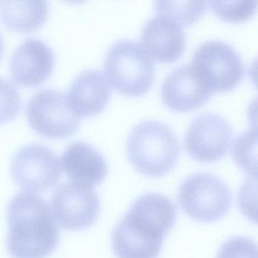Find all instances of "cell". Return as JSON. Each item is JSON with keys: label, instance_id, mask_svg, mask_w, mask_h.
Here are the masks:
<instances>
[{"label": "cell", "instance_id": "9a60e30c", "mask_svg": "<svg viewBox=\"0 0 258 258\" xmlns=\"http://www.w3.org/2000/svg\"><path fill=\"white\" fill-rule=\"evenodd\" d=\"M61 164L72 181L90 186L102 183L108 174L107 163L102 154L84 142L70 143L63 152Z\"/></svg>", "mask_w": 258, "mask_h": 258}, {"label": "cell", "instance_id": "4fadbf2b", "mask_svg": "<svg viewBox=\"0 0 258 258\" xmlns=\"http://www.w3.org/2000/svg\"><path fill=\"white\" fill-rule=\"evenodd\" d=\"M140 38L146 52L158 61H174L185 49V34L182 25L172 18L159 13L148 21Z\"/></svg>", "mask_w": 258, "mask_h": 258}, {"label": "cell", "instance_id": "277c9868", "mask_svg": "<svg viewBox=\"0 0 258 258\" xmlns=\"http://www.w3.org/2000/svg\"><path fill=\"white\" fill-rule=\"evenodd\" d=\"M104 68L111 85L123 94L140 96L153 82L155 66L152 58L132 40H119L111 45Z\"/></svg>", "mask_w": 258, "mask_h": 258}, {"label": "cell", "instance_id": "44dd1931", "mask_svg": "<svg viewBox=\"0 0 258 258\" xmlns=\"http://www.w3.org/2000/svg\"><path fill=\"white\" fill-rule=\"evenodd\" d=\"M256 244L247 238L238 237L226 241L217 258H257Z\"/></svg>", "mask_w": 258, "mask_h": 258}, {"label": "cell", "instance_id": "d6986e66", "mask_svg": "<svg viewBox=\"0 0 258 258\" xmlns=\"http://www.w3.org/2000/svg\"><path fill=\"white\" fill-rule=\"evenodd\" d=\"M256 0L211 2V10L216 15L229 22H243L248 19L256 9Z\"/></svg>", "mask_w": 258, "mask_h": 258}, {"label": "cell", "instance_id": "3957f363", "mask_svg": "<svg viewBox=\"0 0 258 258\" xmlns=\"http://www.w3.org/2000/svg\"><path fill=\"white\" fill-rule=\"evenodd\" d=\"M127 154L135 168L143 174L161 176L176 165L179 143L167 124L155 120L136 125L127 139Z\"/></svg>", "mask_w": 258, "mask_h": 258}, {"label": "cell", "instance_id": "2e32d148", "mask_svg": "<svg viewBox=\"0 0 258 258\" xmlns=\"http://www.w3.org/2000/svg\"><path fill=\"white\" fill-rule=\"evenodd\" d=\"M49 13L47 3L43 0H4L0 1V19L12 29L31 31L46 20Z\"/></svg>", "mask_w": 258, "mask_h": 258}, {"label": "cell", "instance_id": "ac0fdd59", "mask_svg": "<svg viewBox=\"0 0 258 258\" xmlns=\"http://www.w3.org/2000/svg\"><path fill=\"white\" fill-rule=\"evenodd\" d=\"M257 143L256 131H244L238 136L233 144V155L240 168L249 176L257 174Z\"/></svg>", "mask_w": 258, "mask_h": 258}, {"label": "cell", "instance_id": "7c38bea8", "mask_svg": "<svg viewBox=\"0 0 258 258\" xmlns=\"http://www.w3.org/2000/svg\"><path fill=\"white\" fill-rule=\"evenodd\" d=\"M54 59L52 49L43 40L27 39L18 46L12 57V75L21 85H38L50 75Z\"/></svg>", "mask_w": 258, "mask_h": 258}, {"label": "cell", "instance_id": "e0dca14e", "mask_svg": "<svg viewBox=\"0 0 258 258\" xmlns=\"http://www.w3.org/2000/svg\"><path fill=\"white\" fill-rule=\"evenodd\" d=\"M155 9L176 22L190 25L200 18L207 7L206 1H156Z\"/></svg>", "mask_w": 258, "mask_h": 258}, {"label": "cell", "instance_id": "7402d4cb", "mask_svg": "<svg viewBox=\"0 0 258 258\" xmlns=\"http://www.w3.org/2000/svg\"><path fill=\"white\" fill-rule=\"evenodd\" d=\"M255 193H256V176H249L239 194V205H241V210L245 216H248L251 219L253 218V216L256 219V216L252 212L253 209L256 211L253 207V203L256 205L253 202V197H256V195L253 196Z\"/></svg>", "mask_w": 258, "mask_h": 258}, {"label": "cell", "instance_id": "8fae6325", "mask_svg": "<svg viewBox=\"0 0 258 258\" xmlns=\"http://www.w3.org/2000/svg\"><path fill=\"white\" fill-rule=\"evenodd\" d=\"M191 63L182 64L170 72L161 87L163 102L176 111L199 108L211 95Z\"/></svg>", "mask_w": 258, "mask_h": 258}, {"label": "cell", "instance_id": "603a6c76", "mask_svg": "<svg viewBox=\"0 0 258 258\" xmlns=\"http://www.w3.org/2000/svg\"><path fill=\"white\" fill-rule=\"evenodd\" d=\"M3 48H4V43H3L2 37L0 36V56L3 52Z\"/></svg>", "mask_w": 258, "mask_h": 258}, {"label": "cell", "instance_id": "8992f818", "mask_svg": "<svg viewBox=\"0 0 258 258\" xmlns=\"http://www.w3.org/2000/svg\"><path fill=\"white\" fill-rule=\"evenodd\" d=\"M198 75L211 93L235 87L244 78L245 69L238 52L219 40L202 43L191 61Z\"/></svg>", "mask_w": 258, "mask_h": 258}, {"label": "cell", "instance_id": "52a82bcc", "mask_svg": "<svg viewBox=\"0 0 258 258\" xmlns=\"http://www.w3.org/2000/svg\"><path fill=\"white\" fill-rule=\"evenodd\" d=\"M61 164L53 150L43 144H28L16 152L12 161V173L25 191L45 192L61 179Z\"/></svg>", "mask_w": 258, "mask_h": 258}, {"label": "cell", "instance_id": "6da1fadb", "mask_svg": "<svg viewBox=\"0 0 258 258\" xmlns=\"http://www.w3.org/2000/svg\"><path fill=\"white\" fill-rule=\"evenodd\" d=\"M176 215L174 204L163 195L151 193L139 198L114 228V253L118 258H158Z\"/></svg>", "mask_w": 258, "mask_h": 258}, {"label": "cell", "instance_id": "7a4b0ae2", "mask_svg": "<svg viewBox=\"0 0 258 258\" xmlns=\"http://www.w3.org/2000/svg\"><path fill=\"white\" fill-rule=\"evenodd\" d=\"M7 247L13 258H46L57 248L60 232L41 196L19 193L8 208Z\"/></svg>", "mask_w": 258, "mask_h": 258}, {"label": "cell", "instance_id": "9c48e42d", "mask_svg": "<svg viewBox=\"0 0 258 258\" xmlns=\"http://www.w3.org/2000/svg\"><path fill=\"white\" fill-rule=\"evenodd\" d=\"M51 207L58 224L72 231L92 226L100 210L94 188L76 181H69L57 188L51 199Z\"/></svg>", "mask_w": 258, "mask_h": 258}, {"label": "cell", "instance_id": "30bf717a", "mask_svg": "<svg viewBox=\"0 0 258 258\" xmlns=\"http://www.w3.org/2000/svg\"><path fill=\"white\" fill-rule=\"evenodd\" d=\"M232 139V126L226 119L216 113H203L187 128L184 147L198 161L213 162L227 154Z\"/></svg>", "mask_w": 258, "mask_h": 258}, {"label": "cell", "instance_id": "5bb4252c", "mask_svg": "<svg viewBox=\"0 0 258 258\" xmlns=\"http://www.w3.org/2000/svg\"><path fill=\"white\" fill-rule=\"evenodd\" d=\"M110 96L111 86L106 77L101 71L90 69L78 75L66 96L72 110L82 117L102 111Z\"/></svg>", "mask_w": 258, "mask_h": 258}, {"label": "cell", "instance_id": "ba28073f", "mask_svg": "<svg viewBox=\"0 0 258 258\" xmlns=\"http://www.w3.org/2000/svg\"><path fill=\"white\" fill-rule=\"evenodd\" d=\"M27 115L34 130L52 138L73 134L81 119L71 108L66 95L54 89H43L33 95L27 105Z\"/></svg>", "mask_w": 258, "mask_h": 258}, {"label": "cell", "instance_id": "ffe728a7", "mask_svg": "<svg viewBox=\"0 0 258 258\" xmlns=\"http://www.w3.org/2000/svg\"><path fill=\"white\" fill-rule=\"evenodd\" d=\"M21 96L16 86L0 77V123L13 118L21 108Z\"/></svg>", "mask_w": 258, "mask_h": 258}, {"label": "cell", "instance_id": "5b68a950", "mask_svg": "<svg viewBox=\"0 0 258 258\" xmlns=\"http://www.w3.org/2000/svg\"><path fill=\"white\" fill-rule=\"evenodd\" d=\"M178 202L182 211L198 221L220 220L230 208L232 194L218 176L198 173L188 176L181 185Z\"/></svg>", "mask_w": 258, "mask_h": 258}]
</instances>
